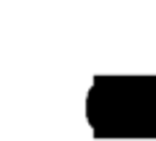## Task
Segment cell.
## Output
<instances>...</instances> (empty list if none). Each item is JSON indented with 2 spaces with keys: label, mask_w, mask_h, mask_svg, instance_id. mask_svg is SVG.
Wrapping results in <instances>:
<instances>
[]
</instances>
